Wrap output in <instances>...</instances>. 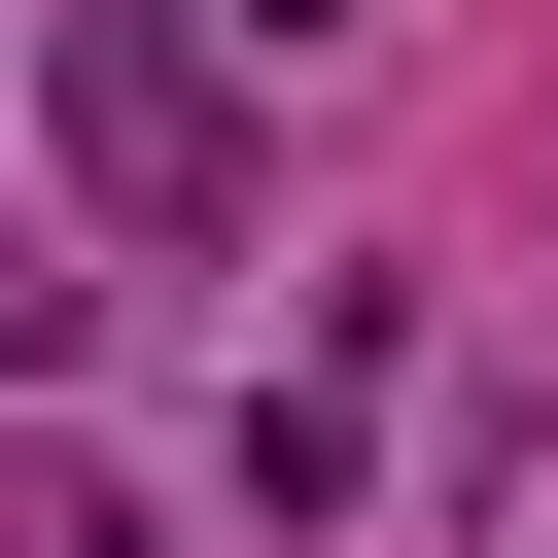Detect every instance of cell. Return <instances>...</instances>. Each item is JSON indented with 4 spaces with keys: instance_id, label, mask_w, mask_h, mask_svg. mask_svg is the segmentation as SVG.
<instances>
[{
    "instance_id": "obj_6",
    "label": "cell",
    "mask_w": 558,
    "mask_h": 558,
    "mask_svg": "<svg viewBox=\"0 0 558 558\" xmlns=\"http://www.w3.org/2000/svg\"><path fill=\"white\" fill-rule=\"evenodd\" d=\"M0 349H70V279H35V244H0Z\"/></svg>"
},
{
    "instance_id": "obj_2",
    "label": "cell",
    "mask_w": 558,
    "mask_h": 558,
    "mask_svg": "<svg viewBox=\"0 0 558 558\" xmlns=\"http://www.w3.org/2000/svg\"><path fill=\"white\" fill-rule=\"evenodd\" d=\"M349 453H384V314H314V349H279V384H244V523H314V488H349Z\"/></svg>"
},
{
    "instance_id": "obj_1",
    "label": "cell",
    "mask_w": 558,
    "mask_h": 558,
    "mask_svg": "<svg viewBox=\"0 0 558 558\" xmlns=\"http://www.w3.org/2000/svg\"><path fill=\"white\" fill-rule=\"evenodd\" d=\"M35 105H70V209L105 244H244V70L174 0H35Z\"/></svg>"
},
{
    "instance_id": "obj_3",
    "label": "cell",
    "mask_w": 558,
    "mask_h": 558,
    "mask_svg": "<svg viewBox=\"0 0 558 558\" xmlns=\"http://www.w3.org/2000/svg\"><path fill=\"white\" fill-rule=\"evenodd\" d=\"M453 558H558V418H488V453H453Z\"/></svg>"
},
{
    "instance_id": "obj_5",
    "label": "cell",
    "mask_w": 558,
    "mask_h": 558,
    "mask_svg": "<svg viewBox=\"0 0 558 558\" xmlns=\"http://www.w3.org/2000/svg\"><path fill=\"white\" fill-rule=\"evenodd\" d=\"M174 35H209V70H244V35H349V0H174Z\"/></svg>"
},
{
    "instance_id": "obj_4",
    "label": "cell",
    "mask_w": 558,
    "mask_h": 558,
    "mask_svg": "<svg viewBox=\"0 0 558 558\" xmlns=\"http://www.w3.org/2000/svg\"><path fill=\"white\" fill-rule=\"evenodd\" d=\"M0 558H174V523H140V488H35V523H0Z\"/></svg>"
}]
</instances>
